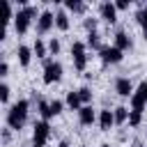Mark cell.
I'll use <instances>...</instances> for the list:
<instances>
[{
  "label": "cell",
  "instance_id": "cell-1",
  "mask_svg": "<svg viewBox=\"0 0 147 147\" xmlns=\"http://www.w3.org/2000/svg\"><path fill=\"white\" fill-rule=\"evenodd\" d=\"M28 113H30L28 99H18V101L11 103L9 110H7V126L14 129V131H21L23 124H25V119H28Z\"/></svg>",
  "mask_w": 147,
  "mask_h": 147
},
{
  "label": "cell",
  "instance_id": "cell-2",
  "mask_svg": "<svg viewBox=\"0 0 147 147\" xmlns=\"http://www.w3.org/2000/svg\"><path fill=\"white\" fill-rule=\"evenodd\" d=\"M62 64L57 62V60H44V83L46 85H53V83H57L60 78H62Z\"/></svg>",
  "mask_w": 147,
  "mask_h": 147
},
{
  "label": "cell",
  "instance_id": "cell-3",
  "mask_svg": "<svg viewBox=\"0 0 147 147\" xmlns=\"http://www.w3.org/2000/svg\"><path fill=\"white\" fill-rule=\"evenodd\" d=\"M71 57H74V67L78 71H85V67H87V44L74 41L71 44Z\"/></svg>",
  "mask_w": 147,
  "mask_h": 147
},
{
  "label": "cell",
  "instance_id": "cell-4",
  "mask_svg": "<svg viewBox=\"0 0 147 147\" xmlns=\"http://www.w3.org/2000/svg\"><path fill=\"white\" fill-rule=\"evenodd\" d=\"M145 106H147V80H142V83L136 87L133 96H131V110L142 113V110H145Z\"/></svg>",
  "mask_w": 147,
  "mask_h": 147
},
{
  "label": "cell",
  "instance_id": "cell-5",
  "mask_svg": "<svg viewBox=\"0 0 147 147\" xmlns=\"http://www.w3.org/2000/svg\"><path fill=\"white\" fill-rule=\"evenodd\" d=\"M99 57H101L103 64H117V62L124 60V51H119L117 46H103L99 51Z\"/></svg>",
  "mask_w": 147,
  "mask_h": 147
},
{
  "label": "cell",
  "instance_id": "cell-6",
  "mask_svg": "<svg viewBox=\"0 0 147 147\" xmlns=\"http://www.w3.org/2000/svg\"><path fill=\"white\" fill-rule=\"evenodd\" d=\"M48 138H51V124L48 122H34V131H32V140H34V145H46L48 142Z\"/></svg>",
  "mask_w": 147,
  "mask_h": 147
},
{
  "label": "cell",
  "instance_id": "cell-7",
  "mask_svg": "<svg viewBox=\"0 0 147 147\" xmlns=\"http://www.w3.org/2000/svg\"><path fill=\"white\" fill-rule=\"evenodd\" d=\"M30 21H32V16L28 14V9L23 7V9H18L16 11V16H14V30L18 32V34H25L28 32V28H30Z\"/></svg>",
  "mask_w": 147,
  "mask_h": 147
},
{
  "label": "cell",
  "instance_id": "cell-8",
  "mask_svg": "<svg viewBox=\"0 0 147 147\" xmlns=\"http://www.w3.org/2000/svg\"><path fill=\"white\" fill-rule=\"evenodd\" d=\"M55 25V14L53 11H41L39 14V18H37V32L39 34H46V32H51V28Z\"/></svg>",
  "mask_w": 147,
  "mask_h": 147
},
{
  "label": "cell",
  "instance_id": "cell-9",
  "mask_svg": "<svg viewBox=\"0 0 147 147\" xmlns=\"http://www.w3.org/2000/svg\"><path fill=\"white\" fill-rule=\"evenodd\" d=\"M115 92H117L119 96H129V99H131L136 90H133V83H131L126 76H119V78L115 80Z\"/></svg>",
  "mask_w": 147,
  "mask_h": 147
},
{
  "label": "cell",
  "instance_id": "cell-10",
  "mask_svg": "<svg viewBox=\"0 0 147 147\" xmlns=\"http://www.w3.org/2000/svg\"><path fill=\"white\" fill-rule=\"evenodd\" d=\"M99 14H101V18L106 23H115L117 21V7H115V2H101L99 5Z\"/></svg>",
  "mask_w": 147,
  "mask_h": 147
},
{
  "label": "cell",
  "instance_id": "cell-11",
  "mask_svg": "<svg viewBox=\"0 0 147 147\" xmlns=\"http://www.w3.org/2000/svg\"><path fill=\"white\" fill-rule=\"evenodd\" d=\"M94 119H96V115H94L92 106H83V108L78 110V122H80L83 126H92Z\"/></svg>",
  "mask_w": 147,
  "mask_h": 147
},
{
  "label": "cell",
  "instance_id": "cell-12",
  "mask_svg": "<svg viewBox=\"0 0 147 147\" xmlns=\"http://www.w3.org/2000/svg\"><path fill=\"white\" fill-rule=\"evenodd\" d=\"M115 124V113L113 110H101L99 113V126H101V131H110V126Z\"/></svg>",
  "mask_w": 147,
  "mask_h": 147
},
{
  "label": "cell",
  "instance_id": "cell-13",
  "mask_svg": "<svg viewBox=\"0 0 147 147\" xmlns=\"http://www.w3.org/2000/svg\"><path fill=\"white\" fill-rule=\"evenodd\" d=\"M113 46H117L119 51H129L133 44H131V37L124 32V30H117V34H115V44Z\"/></svg>",
  "mask_w": 147,
  "mask_h": 147
},
{
  "label": "cell",
  "instance_id": "cell-14",
  "mask_svg": "<svg viewBox=\"0 0 147 147\" xmlns=\"http://www.w3.org/2000/svg\"><path fill=\"white\" fill-rule=\"evenodd\" d=\"M16 55H18V62H21V67H28L34 53H32V48H30V46L21 44V46H18V51H16Z\"/></svg>",
  "mask_w": 147,
  "mask_h": 147
},
{
  "label": "cell",
  "instance_id": "cell-15",
  "mask_svg": "<svg viewBox=\"0 0 147 147\" xmlns=\"http://www.w3.org/2000/svg\"><path fill=\"white\" fill-rule=\"evenodd\" d=\"M55 28L62 32L69 30V14L67 11H55Z\"/></svg>",
  "mask_w": 147,
  "mask_h": 147
},
{
  "label": "cell",
  "instance_id": "cell-16",
  "mask_svg": "<svg viewBox=\"0 0 147 147\" xmlns=\"http://www.w3.org/2000/svg\"><path fill=\"white\" fill-rule=\"evenodd\" d=\"M67 106L71 108V110H80L83 108V101H80V96H78V92H67Z\"/></svg>",
  "mask_w": 147,
  "mask_h": 147
},
{
  "label": "cell",
  "instance_id": "cell-17",
  "mask_svg": "<svg viewBox=\"0 0 147 147\" xmlns=\"http://www.w3.org/2000/svg\"><path fill=\"white\" fill-rule=\"evenodd\" d=\"M87 46L94 48V51H101L103 44H101V34L99 32H87Z\"/></svg>",
  "mask_w": 147,
  "mask_h": 147
},
{
  "label": "cell",
  "instance_id": "cell-18",
  "mask_svg": "<svg viewBox=\"0 0 147 147\" xmlns=\"http://www.w3.org/2000/svg\"><path fill=\"white\" fill-rule=\"evenodd\" d=\"M113 113H115V124H124V122H129V113H131L129 108H124V106H117Z\"/></svg>",
  "mask_w": 147,
  "mask_h": 147
},
{
  "label": "cell",
  "instance_id": "cell-19",
  "mask_svg": "<svg viewBox=\"0 0 147 147\" xmlns=\"http://www.w3.org/2000/svg\"><path fill=\"white\" fill-rule=\"evenodd\" d=\"M64 7H67L69 11H74V14H83V11H85V2H80V0H67Z\"/></svg>",
  "mask_w": 147,
  "mask_h": 147
},
{
  "label": "cell",
  "instance_id": "cell-20",
  "mask_svg": "<svg viewBox=\"0 0 147 147\" xmlns=\"http://www.w3.org/2000/svg\"><path fill=\"white\" fill-rule=\"evenodd\" d=\"M39 115H41V119L44 122H48L51 117H53V113H51V101H39Z\"/></svg>",
  "mask_w": 147,
  "mask_h": 147
},
{
  "label": "cell",
  "instance_id": "cell-21",
  "mask_svg": "<svg viewBox=\"0 0 147 147\" xmlns=\"http://www.w3.org/2000/svg\"><path fill=\"white\" fill-rule=\"evenodd\" d=\"M32 53H34L37 57H46V55H48V46H46L41 39H37L34 46H32Z\"/></svg>",
  "mask_w": 147,
  "mask_h": 147
},
{
  "label": "cell",
  "instance_id": "cell-22",
  "mask_svg": "<svg viewBox=\"0 0 147 147\" xmlns=\"http://www.w3.org/2000/svg\"><path fill=\"white\" fill-rule=\"evenodd\" d=\"M76 92H78V96H80L83 106H90V101H92V90H90L87 85H83V87H78Z\"/></svg>",
  "mask_w": 147,
  "mask_h": 147
},
{
  "label": "cell",
  "instance_id": "cell-23",
  "mask_svg": "<svg viewBox=\"0 0 147 147\" xmlns=\"http://www.w3.org/2000/svg\"><path fill=\"white\" fill-rule=\"evenodd\" d=\"M136 21L142 25V32H145V39H147V7H142V9L136 14Z\"/></svg>",
  "mask_w": 147,
  "mask_h": 147
},
{
  "label": "cell",
  "instance_id": "cell-24",
  "mask_svg": "<svg viewBox=\"0 0 147 147\" xmlns=\"http://www.w3.org/2000/svg\"><path fill=\"white\" fill-rule=\"evenodd\" d=\"M140 122H142V113H138V110H131L129 113V126H140Z\"/></svg>",
  "mask_w": 147,
  "mask_h": 147
},
{
  "label": "cell",
  "instance_id": "cell-25",
  "mask_svg": "<svg viewBox=\"0 0 147 147\" xmlns=\"http://www.w3.org/2000/svg\"><path fill=\"white\" fill-rule=\"evenodd\" d=\"M2 7H5V18H2V23L7 25V23H9V21L16 16V14L11 11V2H9V0H5V2H2Z\"/></svg>",
  "mask_w": 147,
  "mask_h": 147
},
{
  "label": "cell",
  "instance_id": "cell-26",
  "mask_svg": "<svg viewBox=\"0 0 147 147\" xmlns=\"http://www.w3.org/2000/svg\"><path fill=\"white\" fill-rule=\"evenodd\" d=\"M48 53H51V55H57V53H60V41H57L55 37L48 41Z\"/></svg>",
  "mask_w": 147,
  "mask_h": 147
},
{
  "label": "cell",
  "instance_id": "cell-27",
  "mask_svg": "<svg viewBox=\"0 0 147 147\" xmlns=\"http://www.w3.org/2000/svg\"><path fill=\"white\" fill-rule=\"evenodd\" d=\"M0 101H2V103H7V101H9V85H7V83H2V85H0Z\"/></svg>",
  "mask_w": 147,
  "mask_h": 147
},
{
  "label": "cell",
  "instance_id": "cell-28",
  "mask_svg": "<svg viewBox=\"0 0 147 147\" xmlns=\"http://www.w3.org/2000/svg\"><path fill=\"white\" fill-rule=\"evenodd\" d=\"M51 113H53V115H60V113H62V101H60V99H53V101H51Z\"/></svg>",
  "mask_w": 147,
  "mask_h": 147
},
{
  "label": "cell",
  "instance_id": "cell-29",
  "mask_svg": "<svg viewBox=\"0 0 147 147\" xmlns=\"http://www.w3.org/2000/svg\"><path fill=\"white\" fill-rule=\"evenodd\" d=\"M85 30L87 32H96V18H85Z\"/></svg>",
  "mask_w": 147,
  "mask_h": 147
},
{
  "label": "cell",
  "instance_id": "cell-30",
  "mask_svg": "<svg viewBox=\"0 0 147 147\" xmlns=\"http://www.w3.org/2000/svg\"><path fill=\"white\" fill-rule=\"evenodd\" d=\"M129 5H131L129 0H117V2H115V7H117V11H119V9H129Z\"/></svg>",
  "mask_w": 147,
  "mask_h": 147
},
{
  "label": "cell",
  "instance_id": "cell-31",
  "mask_svg": "<svg viewBox=\"0 0 147 147\" xmlns=\"http://www.w3.org/2000/svg\"><path fill=\"white\" fill-rule=\"evenodd\" d=\"M7 71H9V64L2 60V64H0V76H7Z\"/></svg>",
  "mask_w": 147,
  "mask_h": 147
},
{
  "label": "cell",
  "instance_id": "cell-32",
  "mask_svg": "<svg viewBox=\"0 0 147 147\" xmlns=\"http://www.w3.org/2000/svg\"><path fill=\"white\" fill-rule=\"evenodd\" d=\"M9 138H11V133H9V126H7V129H2V142H9Z\"/></svg>",
  "mask_w": 147,
  "mask_h": 147
},
{
  "label": "cell",
  "instance_id": "cell-33",
  "mask_svg": "<svg viewBox=\"0 0 147 147\" xmlns=\"http://www.w3.org/2000/svg\"><path fill=\"white\" fill-rule=\"evenodd\" d=\"M57 147H69V142H67V140H60V145H57Z\"/></svg>",
  "mask_w": 147,
  "mask_h": 147
},
{
  "label": "cell",
  "instance_id": "cell-34",
  "mask_svg": "<svg viewBox=\"0 0 147 147\" xmlns=\"http://www.w3.org/2000/svg\"><path fill=\"white\" fill-rule=\"evenodd\" d=\"M133 147H142V142H140V140H136V142H133Z\"/></svg>",
  "mask_w": 147,
  "mask_h": 147
},
{
  "label": "cell",
  "instance_id": "cell-35",
  "mask_svg": "<svg viewBox=\"0 0 147 147\" xmlns=\"http://www.w3.org/2000/svg\"><path fill=\"white\" fill-rule=\"evenodd\" d=\"M101 147H110V145H108V142H103V145H101Z\"/></svg>",
  "mask_w": 147,
  "mask_h": 147
},
{
  "label": "cell",
  "instance_id": "cell-36",
  "mask_svg": "<svg viewBox=\"0 0 147 147\" xmlns=\"http://www.w3.org/2000/svg\"><path fill=\"white\" fill-rule=\"evenodd\" d=\"M32 147H41V145H32Z\"/></svg>",
  "mask_w": 147,
  "mask_h": 147
}]
</instances>
